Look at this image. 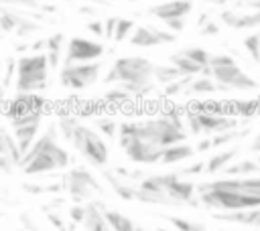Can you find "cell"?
Wrapping results in <instances>:
<instances>
[{"instance_id": "31", "label": "cell", "mask_w": 260, "mask_h": 231, "mask_svg": "<svg viewBox=\"0 0 260 231\" xmlns=\"http://www.w3.org/2000/svg\"><path fill=\"white\" fill-rule=\"evenodd\" d=\"M191 79H193L191 75H183V77H179V79L167 83V85H165V95L177 97V95H181V93H187V87H189Z\"/></svg>"}, {"instance_id": "39", "label": "cell", "mask_w": 260, "mask_h": 231, "mask_svg": "<svg viewBox=\"0 0 260 231\" xmlns=\"http://www.w3.org/2000/svg\"><path fill=\"white\" fill-rule=\"evenodd\" d=\"M199 34H203V36H215V34H219V24H215L213 20H209V22H205L199 28Z\"/></svg>"}, {"instance_id": "45", "label": "cell", "mask_w": 260, "mask_h": 231, "mask_svg": "<svg viewBox=\"0 0 260 231\" xmlns=\"http://www.w3.org/2000/svg\"><path fill=\"white\" fill-rule=\"evenodd\" d=\"M209 148H211V140L205 138V140H201V142L195 146V152H205V150H209Z\"/></svg>"}, {"instance_id": "19", "label": "cell", "mask_w": 260, "mask_h": 231, "mask_svg": "<svg viewBox=\"0 0 260 231\" xmlns=\"http://www.w3.org/2000/svg\"><path fill=\"white\" fill-rule=\"evenodd\" d=\"M128 38H130V45L142 47V49H150V47H160L162 45L152 26H134V30H132V34Z\"/></svg>"}, {"instance_id": "35", "label": "cell", "mask_w": 260, "mask_h": 231, "mask_svg": "<svg viewBox=\"0 0 260 231\" xmlns=\"http://www.w3.org/2000/svg\"><path fill=\"white\" fill-rule=\"evenodd\" d=\"M95 130L108 138H114L118 134V124L110 118H100V120H95Z\"/></svg>"}, {"instance_id": "28", "label": "cell", "mask_w": 260, "mask_h": 231, "mask_svg": "<svg viewBox=\"0 0 260 231\" xmlns=\"http://www.w3.org/2000/svg\"><path fill=\"white\" fill-rule=\"evenodd\" d=\"M181 53H183L185 57H189L193 63H197L203 71L207 69L209 57H211V53H209L207 49H203V47H185V49H181Z\"/></svg>"}, {"instance_id": "6", "label": "cell", "mask_w": 260, "mask_h": 231, "mask_svg": "<svg viewBox=\"0 0 260 231\" xmlns=\"http://www.w3.org/2000/svg\"><path fill=\"white\" fill-rule=\"evenodd\" d=\"M136 138L146 140V142H150V144H154V146L167 148V146H171V144L185 142L187 132H185L181 126H177L171 118L160 115V118H152V120H142V122H138Z\"/></svg>"}, {"instance_id": "44", "label": "cell", "mask_w": 260, "mask_h": 231, "mask_svg": "<svg viewBox=\"0 0 260 231\" xmlns=\"http://www.w3.org/2000/svg\"><path fill=\"white\" fill-rule=\"evenodd\" d=\"M89 32H93V34H98V36H104V22L102 20H93V22H87V26H85Z\"/></svg>"}, {"instance_id": "23", "label": "cell", "mask_w": 260, "mask_h": 231, "mask_svg": "<svg viewBox=\"0 0 260 231\" xmlns=\"http://www.w3.org/2000/svg\"><path fill=\"white\" fill-rule=\"evenodd\" d=\"M232 115H242L246 120L260 115V99H234L230 103Z\"/></svg>"}, {"instance_id": "51", "label": "cell", "mask_w": 260, "mask_h": 231, "mask_svg": "<svg viewBox=\"0 0 260 231\" xmlns=\"http://www.w3.org/2000/svg\"><path fill=\"white\" fill-rule=\"evenodd\" d=\"M209 4H228V2H232V0H207Z\"/></svg>"}, {"instance_id": "32", "label": "cell", "mask_w": 260, "mask_h": 231, "mask_svg": "<svg viewBox=\"0 0 260 231\" xmlns=\"http://www.w3.org/2000/svg\"><path fill=\"white\" fill-rule=\"evenodd\" d=\"M242 43H244L246 53L252 57V61L260 65V32H252V34H248Z\"/></svg>"}, {"instance_id": "34", "label": "cell", "mask_w": 260, "mask_h": 231, "mask_svg": "<svg viewBox=\"0 0 260 231\" xmlns=\"http://www.w3.org/2000/svg\"><path fill=\"white\" fill-rule=\"evenodd\" d=\"M104 99H106V103H124V101H130L132 95L128 91H124L122 87H114L104 93Z\"/></svg>"}, {"instance_id": "10", "label": "cell", "mask_w": 260, "mask_h": 231, "mask_svg": "<svg viewBox=\"0 0 260 231\" xmlns=\"http://www.w3.org/2000/svg\"><path fill=\"white\" fill-rule=\"evenodd\" d=\"M118 142H120V148H124L126 156L136 164H158L160 162V154H162L160 146H154L140 138L118 140Z\"/></svg>"}, {"instance_id": "15", "label": "cell", "mask_w": 260, "mask_h": 231, "mask_svg": "<svg viewBox=\"0 0 260 231\" xmlns=\"http://www.w3.org/2000/svg\"><path fill=\"white\" fill-rule=\"evenodd\" d=\"M219 20L236 30H248L260 26V10H250V12H238V10H223L219 14Z\"/></svg>"}, {"instance_id": "13", "label": "cell", "mask_w": 260, "mask_h": 231, "mask_svg": "<svg viewBox=\"0 0 260 231\" xmlns=\"http://www.w3.org/2000/svg\"><path fill=\"white\" fill-rule=\"evenodd\" d=\"M191 10H193V0H169V2H160V4L150 6L146 12L165 22L171 18H185V16H189Z\"/></svg>"}, {"instance_id": "38", "label": "cell", "mask_w": 260, "mask_h": 231, "mask_svg": "<svg viewBox=\"0 0 260 231\" xmlns=\"http://www.w3.org/2000/svg\"><path fill=\"white\" fill-rule=\"evenodd\" d=\"M83 215H85V205L83 203H75L71 209H69V219L73 223H81L83 221Z\"/></svg>"}, {"instance_id": "47", "label": "cell", "mask_w": 260, "mask_h": 231, "mask_svg": "<svg viewBox=\"0 0 260 231\" xmlns=\"http://www.w3.org/2000/svg\"><path fill=\"white\" fill-rule=\"evenodd\" d=\"M10 2H14V4H26V6H32V4H37L39 0H0V4H2V6L10 4Z\"/></svg>"}, {"instance_id": "16", "label": "cell", "mask_w": 260, "mask_h": 231, "mask_svg": "<svg viewBox=\"0 0 260 231\" xmlns=\"http://www.w3.org/2000/svg\"><path fill=\"white\" fill-rule=\"evenodd\" d=\"M83 205H85V215H83L81 225L85 231H112L104 217V205L98 199L87 201Z\"/></svg>"}, {"instance_id": "25", "label": "cell", "mask_w": 260, "mask_h": 231, "mask_svg": "<svg viewBox=\"0 0 260 231\" xmlns=\"http://www.w3.org/2000/svg\"><path fill=\"white\" fill-rule=\"evenodd\" d=\"M169 61H171V65H173V67H177V69L181 71V75H191V77H197V75H201V73H203V69H201L197 63H193L189 57H185L181 51L173 53V55L169 57Z\"/></svg>"}, {"instance_id": "7", "label": "cell", "mask_w": 260, "mask_h": 231, "mask_svg": "<svg viewBox=\"0 0 260 231\" xmlns=\"http://www.w3.org/2000/svg\"><path fill=\"white\" fill-rule=\"evenodd\" d=\"M61 184L73 203H87V201H93L95 195H102L100 180L85 166H73L63 176Z\"/></svg>"}, {"instance_id": "55", "label": "cell", "mask_w": 260, "mask_h": 231, "mask_svg": "<svg viewBox=\"0 0 260 231\" xmlns=\"http://www.w3.org/2000/svg\"><path fill=\"white\" fill-rule=\"evenodd\" d=\"M258 164H260V158H258Z\"/></svg>"}, {"instance_id": "40", "label": "cell", "mask_w": 260, "mask_h": 231, "mask_svg": "<svg viewBox=\"0 0 260 231\" xmlns=\"http://www.w3.org/2000/svg\"><path fill=\"white\" fill-rule=\"evenodd\" d=\"M116 22H118V16H110V18L104 20V36H106V38H112V36H114Z\"/></svg>"}, {"instance_id": "43", "label": "cell", "mask_w": 260, "mask_h": 231, "mask_svg": "<svg viewBox=\"0 0 260 231\" xmlns=\"http://www.w3.org/2000/svg\"><path fill=\"white\" fill-rule=\"evenodd\" d=\"M47 63H49V69H57L59 67V57H61V51H47Z\"/></svg>"}, {"instance_id": "42", "label": "cell", "mask_w": 260, "mask_h": 231, "mask_svg": "<svg viewBox=\"0 0 260 231\" xmlns=\"http://www.w3.org/2000/svg\"><path fill=\"white\" fill-rule=\"evenodd\" d=\"M14 168H16V164H14V162H12L8 156H2V154H0V172L10 174Z\"/></svg>"}, {"instance_id": "14", "label": "cell", "mask_w": 260, "mask_h": 231, "mask_svg": "<svg viewBox=\"0 0 260 231\" xmlns=\"http://www.w3.org/2000/svg\"><path fill=\"white\" fill-rule=\"evenodd\" d=\"M211 217L215 221H221V223L244 225V227H252V229L260 227V207H256V209H240V211H221V213H213Z\"/></svg>"}, {"instance_id": "24", "label": "cell", "mask_w": 260, "mask_h": 231, "mask_svg": "<svg viewBox=\"0 0 260 231\" xmlns=\"http://www.w3.org/2000/svg\"><path fill=\"white\" fill-rule=\"evenodd\" d=\"M0 154H2V156H8L16 166H18V162H20V158H22V154H20V150H18V146H16V142H14V138H12V134H10L8 128H4V126H0Z\"/></svg>"}, {"instance_id": "49", "label": "cell", "mask_w": 260, "mask_h": 231, "mask_svg": "<svg viewBox=\"0 0 260 231\" xmlns=\"http://www.w3.org/2000/svg\"><path fill=\"white\" fill-rule=\"evenodd\" d=\"M250 150H252V152H260V132H258V134H256V138L252 140Z\"/></svg>"}, {"instance_id": "2", "label": "cell", "mask_w": 260, "mask_h": 231, "mask_svg": "<svg viewBox=\"0 0 260 231\" xmlns=\"http://www.w3.org/2000/svg\"><path fill=\"white\" fill-rule=\"evenodd\" d=\"M152 67L154 63L146 57H118L108 75L106 83H118L124 91H128L132 97H146L148 93L154 91V79H152Z\"/></svg>"}, {"instance_id": "27", "label": "cell", "mask_w": 260, "mask_h": 231, "mask_svg": "<svg viewBox=\"0 0 260 231\" xmlns=\"http://www.w3.org/2000/svg\"><path fill=\"white\" fill-rule=\"evenodd\" d=\"M179 77H183V75H181V71H179L177 67H173V65H154V67H152V79H154L156 83L167 85V83H171V81H175V79H179Z\"/></svg>"}, {"instance_id": "9", "label": "cell", "mask_w": 260, "mask_h": 231, "mask_svg": "<svg viewBox=\"0 0 260 231\" xmlns=\"http://www.w3.org/2000/svg\"><path fill=\"white\" fill-rule=\"evenodd\" d=\"M108 49L100 41H91L85 36H73L67 41L65 63H89L100 59Z\"/></svg>"}, {"instance_id": "1", "label": "cell", "mask_w": 260, "mask_h": 231, "mask_svg": "<svg viewBox=\"0 0 260 231\" xmlns=\"http://www.w3.org/2000/svg\"><path fill=\"white\" fill-rule=\"evenodd\" d=\"M71 162L69 152L57 142V122L49 124L41 136L32 142V146L22 154L18 168L24 170V174L35 176V174H47L53 170L67 168Z\"/></svg>"}, {"instance_id": "48", "label": "cell", "mask_w": 260, "mask_h": 231, "mask_svg": "<svg viewBox=\"0 0 260 231\" xmlns=\"http://www.w3.org/2000/svg\"><path fill=\"white\" fill-rule=\"evenodd\" d=\"M28 49L30 51H43V49H47V43H45V38H41V41H35L32 45H28Z\"/></svg>"}, {"instance_id": "21", "label": "cell", "mask_w": 260, "mask_h": 231, "mask_svg": "<svg viewBox=\"0 0 260 231\" xmlns=\"http://www.w3.org/2000/svg\"><path fill=\"white\" fill-rule=\"evenodd\" d=\"M238 156V148H228V150H219L217 154H213L207 162H205V172L207 174H215L219 170H223L234 158Z\"/></svg>"}, {"instance_id": "22", "label": "cell", "mask_w": 260, "mask_h": 231, "mask_svg": "<svg viewBox=\"0 0 260 231\" xmlns=\"http://www.w3.org/2000/svg\"><path fill=\"white\" fill-rule=\"evenodd\" d=\"M215 91H223L221 85H217L211 77H205V75L193 77L189 87H187V93H191V95H209V93H215Z\"/></svg>"}, {"instance_id": "36", "label": "cell", "mask_w": 260, "mask_h": 231, "mask_svg": "<svg viewBox=\"0 0 260 231\" xmlns=\"http://www.w3.org/2000/svg\"><path fill=\"white\" fill-rule=\"evenodd\" d=\"M205 172V162H193L179 170V176H199Z\"/></svg>"}, {"instance_id": "3", "label": "cell", "mask_w": 260, "mask_h": 231, "mask_svg": "<svg viewBox=\"0 0 260 231\" xmlns=\"http://www.w3.org/2000/svg\"><path fill=\"white\" fill-rule=\"evenodd\" d=\"M207 77H211L217 85H221L223 91H254L260 87V83L248 75L238 61L232 55H211L209 57V65H207Z\"/></svg>"}, {"instance_id": "17", "label": "cell", "mask_w": 260, "mask_h": 231, "mask_svg": "<svg viewBox=\"0 0 260 231\" xmlns=\"http://www.w3.org/2000/svg\"><path fill=\"white\" fill-rule=\"evenodd\" d=\"M193 154H195V148L191 144H185V142L171 144V146L162 148V154H160V162L158 164H179V162L191 158Z\"/></svg>"}, {"instance_id": "50", "label": "cell", "mask_w": 260, "mask_h": 231, "mask_svg": "<svg viewBox=\"0 0 260 231\" xmlns=\"http://www.w3.org/2000/svg\"><path fill=\"white\" fill-rule=\"evenodd\" d=\"M4 91H6V87H4V83L0 81V103L4 101Z\"/></svg>"}, {"instance_id": "30", "label": "cell", "mask_w": 260, "mask_h": 231, "mask_svg": "<svg viewBox=\"0 0 260 231\" xmlns=\"http://www.w3.org/2000/svg\"><path fill=\"white\" fill-rule=\"evenodd\" d=\"M167 221L173 225V229L177 231H207V227L199 221H191L185 217H167Z\"/></svg>"}, {"instance_id": "37", "label": "cell", "mask_w": 260, "mask_h": 231, "mask_svg": "<svg viewBox=\"0 0 260 231\" xmlns=\"http://www.w3.org/2000/svg\"><path fill=\"white\" fill-rule=\"evenodd\" d=\"M47 43V51H61V45H63V32H53L45 38Z\"/></svg>"}, {"instance_id": "26", "label": "cell", "mask_w": 260, "mask_h": 231, "mask_svg": "<svg viewBox=\"0 0 260 231\" xmlns=\"http://www.w3.org/2000/svg\"><path fill=\"white\" fill-rule=\"evenodd\" d=\"M260 172V164L254 162V160H240V162H230L225 168H223V174L225 176H252V174H258Z\"/></svg>"}, {"instance_id": "12", "label": "cell", "mask_w": 260, "mask_h": 231, "mask_svg": "<svg viewBox=\"0 0 260 231\" xmlns=\"http://www.w3.org/2000/svg\"><path fill=\"white\" fill-rule=\"evenodd\" d=\"M195 118L199 122L201 132L205 134H221V132H230L238 128V120L228 115V113H219V111H209V109H197Z\"/></svg>"}, {"instance_id": "20", "label": "cell", "mask_w": 260, "mask_h": 231, "mask_svg": "<svg viewBox=\"0 0 260 231\" xmlns=\"http://www.w3.org/2000/svg\"><path fill=\"white\" fill-rule=\"evenodd\" d=\"M104 178L108 180L110 188H112L120 199H124V201H132V199H134V190H136V186H132L128 180L120 178L114 170H104Z\"/></svg>"}, {"instance_id": "52", "label": "cell", "mask_w": 260, "mask_h": 231, "mask_svg": "<svg viewBox=\"0 0 260 231\" xmlns=\"http://www.w3.org/2000/svg\"><path fill=\"white\" fill-rule=\"evenodd\" d=\"M230 231H244V229H230Z\"/></svg>"}, {"instance_id": "33", "label": "cell", "mask_w": 260, "mask_h": 231, "mask_svg": "<svg viewBox=\"0 0 260 231\" xmlns=\"http://www.w3.org/2000/svg\"><path fill=\"white\" fill-rule=\"evenodd\" d=\"M132 30H134V22L132 20H128V18H120L118 16V22H116V30H114V41L116 43H122V41H126L130 34H132Z\"/></svg>"}, {"instance_id": "11", "label": "cell", "mask_w": 260, "mask_h": 231, "mask_svg": "<svg viewBox=\"0 0 260 231\" xmlns=\"http://www.w3.org/2000/svg\"><path fill=\"white\" fill-rule=\"evenodd\" d=\"M47 105V99L41 93H16L8 103H6V118L8 120H16L22 115H30V113H43Z\"/></svg>"}, {"instance_id": "41", "label": "cell", "mask_w": 260, "mask_h": 231, "mask_svg": "<svg viewBox=\"0 0 260 231\" xmlns=\"http://www.w3.org/2000/svg\"><path fill=\"white\" fill-rule=\"evenodd\" d=\"M165 26L171 30V32H181L185 28V18H171V20H165Z\"/></svg>"}, {"instance_id": "4", "label": "cell", "mask_w": 260, "mask_h": 231, "mask_svg": "<svg viewBox=\"0 0 260 231\" xmlns=\"http://www.w3.org/2000/svg\"><path fill=\"white\" fill-rule=\"evenodd\" d=\"M49 63L45 53L22 55L16 59V91L18 93H39L49 83Z\"/></svg>"}, {"instance_id": "46", "label": "cell", "mask_w": 260, "mask_h": 231, "mask_svg": "<svg viewBox=\"0 0 260 231\" xmlns=\"http://www.w3.org/2000/svg\"><path fill=\"white\" fill-rule=\"evenodd\" d=\"M47 217H49V221H51V223H53L55 227H59L61 231L65 229V225H63V221H61V219H59V217H57L55 213H47Z\"/></svg>"}, {"instance_id": "29", "label": "cell", "mask_w": 260, "mask_h": 231, "mask_svg": "<svg viewBox=\"0 0 260 231\" xmlns=\"http://www.w3.org/2000/svg\"><path fill=\"white\" fill-rule=\"evenodd\" d=\"M39 30H41V24H39L35 18L20 14V20H18V24H16V28H14V34H16L18 38H26V36H30V34H35V32H39Z\"/></svg>"}, {"instance_id": "8", "label": "cell", "mask_w": 260, "mask_h": 231, "mask_svg": "<svg viewBox=\"0 0 260 231\" xmlns=\"http://www.w3.org/2000/svg\"><path fill=\"white\" fill-rule=\"evenodd\" d=\"M102 63L89 61V63H63L59 71V81L67 89H85L91 87L102 73Z\"/></svg>"}, {"instance_id": "54", "label": "cell", "mask_w": 260, "mask_h": 231, "mask_svg": "<svg viewBox=\"0 0 260 231\" xmlns=\"http://www.w3.org/2000/svg\"><path fill=\"white\" fill-rule=\"evenodd\" d=\"M244 2H252V0H244ZM258 2H260V0H258Z\"/></svg>"}, {"instance_id": "5", "label": "cell", "mask_w": 260, "mask_h": 231, "mask_svg": "<svg viewBox=\"0 0 260 231\" xmlns=\"http://www.w3.org/2000/svg\"><path fill=\"white\" fill-rule=\"evenodd\" d=\"M69 144L95 168L106 166L108 160H110L106 140L100 136L98 130H93L87 124H81V122L75 124L73 132H71V138H69Z\"/></svg>"}, {"instance_id": "53", "label": "cell", "mask_w": 260, "mask_h": 231, "mask_svg": "<svg viewBox=\"0 0 260 231\" xmlns=\"http://www.w3.org/2000/svg\"><path fill=\"white\" fill-rule=\"evenodd\" d=\"M217 231H230V229H217Z\"/></svg>"}, {"instance_id": "18", "label": "cell", "mask_w": 260, "mask_h": 231, "mask_svg": "<svg viewBox=\"0 0 260 231\" xmlns=\"http://www.w3.org/2000/svg\"><path fill=\"white\" fill-rule=\"evenodd\" d=\"M104 217H106V221H108V225H110L112 231H144V227L136 225L130 217L122 215L120 211H114V209H106L104 207Z\"/></svg>"}]
</instances>
